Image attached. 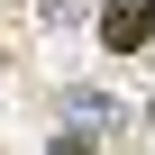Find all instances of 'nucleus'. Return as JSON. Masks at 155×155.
I'll use <instances>...</instances> for the list:
<instances>
[{"label":"nucleus","instance_id":"obj_1","mask_svg":"<svg viewBox=\"0 0 155 155\" xmlns=\"http://www.w3.org/2000/svg\"><path fill=\"white\" fill-rule=\"evenodd\" d=\"M101 46H110V55L155 46V0H110V9H101Z\"/></svg>","mask_w":155,"mask_h":155},{"label":"nucleus","instance_id":"obj_2","mask_svg":"<svg viewBox=\"0 0 155 155\" xmlns=\"http://www.w3.org/2000/svg\"><path fill=\"white\" fill-rule=\"evenodd\" d=\"M55 155H91V137H55Z\"/></svg>","mask_w":155,"mask_h":155}]
</instances>
